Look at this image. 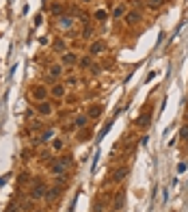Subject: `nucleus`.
<instances>
[{"label": "nucleus", "instance_id": "f257e3e1", "mask_svg": "<svg viewBox=\"0 0 188 212\" xmlns=\"http://www.w3.org/2000/svg\"><path fill=\"white\" fill-rule=\"evenodd\" d=\"M69 162H72V158H69V156H63L61 160H56V162L52 164V173H56V175H63V173H65V169L69 167Z\"/></svg>", "mask_w": 188, "mask_h": 212}, {"label": "nucleus", "instance_id": "f03ea898", "mask_svg": "<svg viewBox=\"0 0 188 212\" xmlns=\"http://www.w3.org/2000/svg\"><path fill=\"white\" fill-rule=\"evenodd\" d=\"M45 193V184L43 182H37V186H33V191H30V197L33 199H41Z\"/></svg>", "mask_w": 188, "mask_h": 212}, {"label": "nucleus", "instance_id": "7ed1b4c3", "mask_svg": "<svg viewBox=\"0 0 188 212\" xmlns=\"http://www.w3.org/2000/svg\"><path fill=\"white\" fill-rule=\"evenodd\" d=\"M121 206H123V191H121V193H117L115 203H112V210H115V212H119V210H121Z\"/></svg>", "mask_w": 188, "mask_h": 212}, {"label": "nucleus", "instance_id": "20e7f679", "mask_svg": "<svg viewBox=\"0 0 188 212\" xmlns=\"http://www.w3.org/2000/svg\"><path fill=\"white\" fill-rule=\"evenodd\" d=\"M149 121H151V115H149V113H143V115L138 117V126H140V128H147Z\"/></svg>", "mask_w": 188, "mask_h": 212}, {"label": "nucleus", "instance_id": "39448f33", "mask_svg": "<svg viewBox=\"0 0 188 212\" xmlns=\"http://www.w3.org/2000/svg\"><path fill=\"white\" fill-rule=\"evenodd\" d=\"M126 175H128V169H126V167H123V169H117L115 175H112V180H115V182H121Z\"/></svg>", "mask_w": 188, "mask_h": 212}, {"label": "nucleus", "instance_id": "423d86ee", "mask_svg": "<svg viewBox=\"0 0 188 212\" xmlns=\"http://www.w3.org/2000/svg\"><path fill=\"white\" fill-rule=\"evenodd\" d=\"M63 63H65V65H72V63H76V54H72V52H67V54L63 56Z\"/></svg>", "mask_w": 188, "mask_h": 212}, {"label": "nucleus", "instance_id": "0eeeda50", "mask_svg": "<svg viewBox=\"0 0 188 212\" xmlns=\"http://www.w3.org/2000/svg\"><path fill=\"white\" fill-rule=\"evenodd\" d=\"M102 48H104V43L102 41H95L91 45V54H98V52H102Z\"/></svg>", "mask_w": 188, "mask_h": 212}, {"label": "nucleus", "instance_id": "6e6552de", "mask_svg": "<svg viewBox=\"0 0 188 212\" xmlns=\"http://www.w3.org/2000/svg\"><path fill=\"white\" fill-rule=\"evenodd\" d=\"M45 95H48V93H45V89H43V87H37L35 98H37V100H45Z\"/></svg>", "mask_w": 188, "mask_h": 212}, {"label": "nucleus", "instance_id": "1a4fd4ad", "mask_svg": "<svg viewBox=\"0 0 188 212\" xmlns=\"http://www.w3.org/2000/svg\"><path fill=\"white\" fill-rule=\"evenodd\" d=\"M59 193H61L59 188H52V191H50L48 195H45V199H48V201H52V199H56V197H59Z\"/></svg>", "mask_w": 188, "mask_h": 212}, {"label": "nucleus", "instance_id": "9d476101", "mask_svg": "<svg viewBox=\"0 0 188 212\" xmlns=\"http://www.w3.org/2000/svg\"><path fill=\"white\" fill-rule=\"evenodd\" d=\"M39 113H41V115H50V106L45 104V102H41V106H39Z\"/></svg>", "mask_w": 188, "mask_h": 212}, {"label": "nucleus", "instance_id": "9b49d317", "mask_svg": "<svg viewBox=\"0 0 188 212\" xmlns=\"http://www.w3.org/2000/svg\"><path fill=\"white\" fill-rule=\"evenodd\" d=\"M138 20H140V15H138V13H130V15H128V22H130V24H136Z\"/></svg>", "mask_w": 188, "mask_h": 212}, {"label": "nucleus", "instance_id": "f8f14e48", "mask_svg": "<svg viewBox=\"0 0 188 212\" xmlns=\"http://www.w3.org/2000/svg\"><path fill=\"white\" fill-rule=\"evenodd\" d=\"M100 113H102V108H100V106H93V108L89 110V115H91V117H100Z\"/></svg>", "mask_w": 188, "mask_h": 212}, {"label": "nucleus", "instance_id": "ddd939ff", "mask_svg": "<svg viewBox=\"0 0 188 212\" xmlns=\"http://www.w3.org/2000/svg\"><path fill=\"white\" fill-rule=\"evenodd\" d=\"M52 93H54L56 98H61V95H63V87H61V84H56V87H52Z\"/></svg>", "mask_w": 188, "mask_h": 212}, {"label": "nucleus", "instance_id": "4468645a", "mask_svg": "<svg viewBox=\"0 0 188 212\" xmlns=\"http://www.w3.org/2000/svg\"><path fill=\"white\" fill-rule=\"evenodd\" d=\"M50 76H54V78H56V76H61V67H59V65H54V67L50 69Z\"/></svg>", "mask_w": 188, "mask_h": 212}, {"label": "nucleus", "instance_id": "2eb2a0df", "mask_svg": "<svg viewBox=\"0 0 188 212\" xmlns=\"http://www.w3.org/2000/svg\"><path fill=\"white\" fill-rule=\"evenodd\" d=\"M123 13H126V9H123V7H117V9H115V13H112V15H115V17H121V15H123Z\"/></svg>", "mask_w": 188, "mask_h": 212}, {"label": "nucleus", "instance_id": "dca6fc26", "mask_svg": "<svg viewBox=\"0 0 188 212\" xmlns=\"http://www.w3.org/2000/svg\"><path fill=\"white\" fill-rule=\"evenodd\" d=\"M84 124H87V117H78V119H76V126L78 128H82Z\"/></svg>", "mask_w": 188, "mask_h": 212}, {"label": "nucleus", "instance_id": "f3484780", "mask_svg": "<svg viewBox=\"0 0 188 212\" xmlns=\"http://www.w3.org/2000/svg\"><path fill=\"white\" fill-rule=\"evenodd\" d=\"M182 138H184V141H188V126H184V128H182Z\"/></svg>", "mask_w": 188, "mask_h": 212}, {"label": "nucleus", "instance_id": "a211bd4d", "mask_svg": "<svg viewBox=\"0 0 188 212\" xmlns=\"http://www.w3.org/2000/svg\"><path fill=\"white\" fill-rule=\"evenodd\" d=\"M95 17H98V20H106V11H98Z\"/></svg>", "mask_w": 188, "mask_h": 212}, {"label": "nucleus", "instance_id": "6ab92c4d", "mask_svg": "<svg viewBox=\"0 0 188 212\" xmlns=\"http://www.w3.org/2000/svg\"><path fill=\"white\" fill-rule=\"evenodd\" d=\"M162 0H149V7H160Z\"/></svg>", "mask_w": 188, "mask_h": 212}, {"label": "nucleus", "instance_id": "aec40b11", "mask_svg": "<svg viewBox=\"0 0 188 212\" xmlns=\"http://www.w3.org/2000/svg\"><path fill=\"white\" fill-rule=\"evenodd\" d=\"M80 65H82V67H89V65H91V59H82Z\"/></svg>", "mask_w": 188, "mask_h": 212}, {"label": "nucleus", "instance_id": "412c9836", "mask_svg": "<svg viewBox=\"0 0 188 212\" xmlns=\"http://www.w3.org/2000/svg\"><path fill=\"white\" fill-rule=\"evenodd\" d=\"M9 212H20V206H17V208H15V206H11V208H9Z\"/></svg>", "mask_w": 188, "mask_h": 212}, {"label": "nucleus", "instance_id": "4be33fe9", "mask_svg": "<svg viewBox=\"0 0 188 212\" xmlns=\"http://www.w3.org/2000/svg\"><path fill=\"white\" fill-rule=\"evenodd\" d=\"M84 2H89V0H84Z\"/></svg>", "mask_w": 188, "mask_h": 212}]
</instances>
